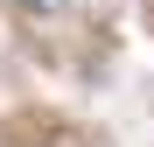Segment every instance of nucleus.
<instances>
[{"label":"nucleus","mask_w":154,"mask_h":147,"mask_svg":"<svg viewBox=\"0 0 154 147\" xmlns=\"http://www.w3.org/2000/svg\"><path fill=\"white\" fill-rule=\"evenodd\" d=\"M28 7H56V0H28Z\"/></svg>","instance_id":"f257e3e1"}]
</instances>
